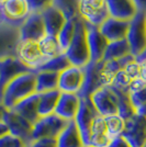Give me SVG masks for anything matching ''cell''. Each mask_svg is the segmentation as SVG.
Returning <instances> with one entry per match:
<instances>
[{
	"label": "cell",
	"mask_w": 146,
	"mask_h": 147,
	"mask_svg": "<svg viewBox=\"0 0 146 147\" xmlns=\"http://www.w3.org/2000/svg\"><path fill=\"white\" fill-rule=\"evenodd\" d=\"M36 93V75L34 71H29L16 77L7 86L2 107L6 110L13 109L19 102L26 99L32 94Z\"/></svg>",
	"instance_id": "cell-1"
},
{
	"label": "cell",
	"mask_w": 146,
	"mask_h": 147,
	"mask_svg": "<svg viewBox=\"0 0 146 147\" xmlns=\"http://www.w3.org/2000/svg\"><path fill=\"white\" fill-rule=\"evenodd\" d=\"M68 61L72 66L85 68L88 64H90V51L87 41V30L86 23L79 17L75 21V34L69 44L68 49L65 52Z\"/></svg>",
	"instance_id": "cell-2"
},
{
	"label": "cell",
	"mask_w": 146,
	"mask_h": 147,
	"mask_svg": "<svg viewBox=\"0 0 146 147\" xmlns=\"http://www.w3.org/2000/svg\"><path fill=\"white\" fill-rule=\"evenodd\" d=\"M16 57L32 71H36L47 61L43 56L39 41L34 40H20Z\"/></svg>",
	"instance_id": "cell-3"
},
{
	"label": "cell",
	"mask_w": 146,
	"mask_h": 147,
	"mask_svg": "<svg viewBox=\"0 0 146 147\" xmlns=\"http://www.w3.org/2000/svg\"><path fill=\"white\" fill-rule=\"evenodd\" d=\"M78 17L87 24L99 28L110 17L105 0H79Z\"/></svg>",
	"instance_id": "cell-4"
},
{
	"label": "cell",
	"mask_w": 146,
	"mask_h": 147,
	"mask_svg": "<svg viewBox=\"0 0 146 147\" xmlns=\"http://www.w3.org/2000/svg\"><path fill=\"white\" fill-rule=\"evenodd\" d=\"M67 124V121L56 115L55 113L47 117H40L33 124L31 141L39 138H57Z\"/></svg>",
	"instance_id": "cell-5"
},
{
	"label": "cell",
	"mask_w": 146,
	"mask_h": 147,
	"mask_svg": "<svg viewBox=\"0 0 146 147\" xmlns=\"http://www.w3.org/2000/svg\"><path fill=\"white\" fill-rule=\"evenodd\" d=\"M1 21L20 28L32 11L28 0H5L0 3Z\"/></svg>",
	"instance_id": "cell-6"
},
{
	"label": "cell",
	"mask_w": 146,
	"mask_h": 147,
	"mask_svg": "<svg viewBox=\"0 0 146 147\" xmlns=\"http://www.w3.org/2000/svg\"><path fill=\"white\" fill-rule=\"evenodd\" d=\"M131 54L136 57L146 47V25L145 13L137 12L130 23L126 35Z\"/></svg>",
	"instance_id": "cell-7"
},
{
	"label": "cell",
	"mask_w": 146,
	"mask_h": 147,
	"mask_svg": "<svg viewBox=\"0 0 146 147\" xmlns=\"http://www.w3.org/2000/svg\"><path fill=\"white\" fill-rule=\"evenodd\" d=\"M99 115L100 114L98 113L97 109L95 108L90 97L80 98L79 110H78V113L76 115L75 122L77 124V126L80 131V134L82 136L85 146L87 145V142L89 138L92 124Z\"/></svg>",
	"instance_id": "cell-8"
},
{
	"label": "cell",
	"mask_w": 146,
	"mask_h": 147,
	"mask_svg": "<svg viewBox=\"0 0 146 147\" xmlns=\"http://www.w3.org/2000/svg\"><path fill=\"white\" fill-rule=\"evenodd\" d=\"M85 82V69L76 66H69L59 73L58 91L62 93L79 94Z\"/></svg>",
	"instance_id": "cell-9"
},
{
	"label": "cell",
	"mask_w": 146,
	"mask_h": 147,
	"mask_svg": "<svg viewBox=\"0 0 146 147\" xmlns=\"http://www.w3.org/2000/svg\"><path fill=\"white\" fill-rule=\"evenodd\" d=\"M92 103L101 117L119 114V103L114 90L111 87H102L90 96Z\"/></svg>",
	"instance_id": "cell-10"
},
{
	"label": "cell",
	"mask_w": 146,
	"mask_h": 147,
	"mask_svg": "<svg viewBox=\"0 0 146 147\" xmlns=\"http://www.w3.org/2000/svg\"><path fill=\"white\" fill-rule=\"evenodd\" d=\"M20 28L0 21V61L16 57L20 43Z\"/></svg>",
	"instance_id": "cell-11"
},
{
	"label": "cell",
	"mask_w": 146,
	"mask_h": 147,
	"mask_svg": "<svg viewBox=\"0 0 146 147\" xmlns=\"http://www.w3.org/2000/svg\"><path fill=\"white\" fill-rule=\"evenodd\" d=\"M124 136L132 147H145L146 145V117L135 113L133 117L125 120Z\"/></svg>",
	"instance_id": "cell-12"
},
{
	"label": "cell",
	"mask_w": 146,
	"mask_h": 147,
	"mask_svg": "<svg viewBox=\"0 0 146 147\" xmlns=\"http://www.w3.org/2000/svg\"><path fill=\"white\" fill-rule=\"evenodd\" d=\"M29 71L32 70L25 67L17 57H9L3 61H0V104L1 105L7 86L16 77Z\"/></svg>",
	"instance_id": "cell-13"
},
{
	"label": "cell",
	"mask_w": 146,
	"mask_h": 147,
	"mask_svg": "<svg viewBox=\"0 0 146 147\" xmlns=\"http://www.w3.org/2000/svg\"><path fill=\"white\" fill-rule=\"evenodd\" d=\"M2 122L7 125L10 134L23 140L26 144L31 142L33 124L18 114L17 112H14L13 110H6Z\"/></svg>",
	"instance_id": "cell-14"
},
{
	"label": "cell",
	"mask_w": 146,
	"mask_h": 147,
	"mask_svg": "<svg viewBox=\"0 0 146 147\" xmlns=\"http://www.w3.org/2000/svg\"><path fill=\"white\" fill-rule=\"evenodd\" d=\"M102 63H90L86 66L85 69V82L80 93L78 94L80 98L90 97L93 92L99 90L100 88L105 87L104 80L101 74Z\"/></svg>",
	"instance_id": "cell-15"
},
{
	"label": "cell",
	"mask_w": 146,
	"mask_h": 147,
	"mask_svg": "<svg viewBox=\"0 0 146 147\" xmlns=\"http://www.w3.org/2000/svg\"><path fill=\"white\" fill-rule=\"evenodd\" d=\"M86 30H87V41L91 58L90 63H99L103 59L104 52L108 47L109 42L101 34L98 26L86 23Z\"/></svg>",
	"instance_id": "cell-16"
},
{
	"label": "cell",
	"mask_w": 146,
	"mask_h": 147,
	"mask_svg": "<svg viewBox=\"0 0 146 147\" xmlns=\"http://www.w3.org/2000/svg\"><path fill=\"white\" fill-rule=\"evenodd\" d=\"M20 40L40 41L46 35L42 13L32 12L20 26Z\"/></svg>",
	"instance_id": "cell-17"
},
{
	"label": "cell",
	"mask_w": 146,
	"mask_h": 147,
	"mask_svg": "<svg viewBox=\"0 0 146 147\" xmlns=\"http://www.w3.org/2000/svg\"><path fill=\"white\" fill-rule=\"evenodd\" d=\"M80 105V97L74 93H62L55 109V114L65 121H75Z\"/></svg>",
	"instance_id": "cell-18"
},
{
	"label": "cell",
	"mask_w": 146,
	"mask_h": 147,
	"mask_svg": "<svg viewBox=\"0 0 146 147\" xmlns=\"http://www.w3.org/2000/svg\"><path fill=\"white\" fill-rule=\"evenodd\" d=\"M130 21H123L114 18H109L99 26V30L108 42H116L125 40L128 35Z\"/></svg>",
	"instance_id": "cell-19"
},
{
	"label": "cell",
	"mask_w": 146,
	"mask_h": 147,
	"mask_svg": "<svg viewBox=\"0 0 146 147\" xmlns=\"http://www.w3.org/2000/svg\"><path fill=\"white\" fill-rule=\"evenodd\" d=\"M105 3L111 18L131 21L137 13L133 0H105Z\"/></svg>",
	"instance_id": "cell-20"
},
{
	"label": "cell",
	"mask_w": 146,
	"mask_h": 147,
	"mask_svg": "<svg viewBox=\"0 0 146 147\" xmlns=\"http://www.w3.org/2000/svg\"><path fill=\"white\" fill-rule=\"evenodd\" d=\"M42 17L46 34L52 36H57V34L59 33V31L67 21L64 14L53 6L43 11Z\"/></svg>",
	"instance_id": "cell-21"
},
{
	"label": "cell",
	"mask_w": 146,
	"mask_h": 147,
	"mask_svg": "<svg viewBox=\"0 0 146 147\" xmlns=\"http://www.w3.org/2000/svg\"><path fill=\"white\" fill-rule=\"evenodd\" d=\"M57 147H86L75 121H69L57 137Z\"/></svg>",
	"instance_id": "cell-22"
},
{
	"label": "cell",
	"mask_w": 146,
	"mask_h": 147,
	"mask_svg": "<svg viewBox=\"0 0 146 147\" xmlns=\"http://www.w3.org/2000/svg\"><path fill=\"white\" fill-rule=\"evenodd\" d=\"M39 98H40V94L34 93L24 100H22L21 102H19L11 110L17 112L18 114L23 117L30 123L34 124L40 119V115H39Z\"/></svg>",
	"instance_id": "cell-23"
},
{
	"label": "cell",
	"mask_w": 146,
	"mask_h": 147,
	"mask_svg": "<svg viewBox=\"0 0 146 147\" xmlns=\"http://www.w3.org/2000/svg\"><path fill=\"white\" fill-rule=\"evenodd\" d=\"M39 94H40V98H39V115L40 117L54 114L61 92L58 90H53V91L39 93Z\"/></svg>",
	"instance_id": "cell-24"
},
{
	"label": "cell",
	"mask_w": 146,
	"mask_h": 147,
	"mask_svg": "<svg viewBox=\"0 0 146 147\" xmlns=\"http://www.w3.org/2000/svg\"><path fill=\"white\" fill-rule=\"evenodd\" d=\"M36 75V93L58 90V77L59 74L52 71L39 70L35 71Z\"/></svg>",
	"instance_id": "cell-25"
},
{
	"label": "cell",
	"mask_w": 146,
	"mask_h": 147,
	"mask_svg": "<svg viewBox=\"0 0 146 147\" xmlns=\"http://www.w3.org/2000/svg\"><path fill=\"white\" fill-rule=\"evenodd\" d=\"M130 54H131V49H130L126 38L121 40V41H116V42H110L104 52L102 61L120 59L122 57H125Z\"/></svg>",
	"instance_id": "cell-26"
},
{
	"label": "cell",
	"mask_w": 146,
	"mask_h": 147,
	"mask_svg": "<svg viewBox=\"0 0 146 147\" xmlns=\"http://www.w3.org/2000/svg\"><path fill=\"white\" fill-rule=\"evenodd\" d=\"M39 43H40V47H41L43 56L46 61H49L53 57H56L59 54H63V51L58 44L56 36L46 34L43 38L39 41Z\"/></svg>",
	"instance_id": "cell-27"
},
{
	"label": "cell",
	"mask_w": 146,
	"mask_h": 147,
	"mask_svg": "<svg viewBox=\"0 0 146 147\" xmlns=\"http://www.w3.org/2000/svg\"><path fill=\"white\" fill-rule=\"evenodd\" d=\"M114 92H116V97H118V103H119V114L121 115L123 119L128 120L131 117H133L134 114L136 113V110L133 107V104L131 102V99H130V96L126 91H123V90H120L118 88H114V87L110 86Z\"/></svg>",
	"instance_id": "cell-28"
},
{
	"label": "cell",
	"mask_w": 146,
	"mask_h": 147,
	"mask_svg": "<svg viewBox=\"0 0 146 147\" xmlns=\"http://www.w3.org/2000/svg\"><path fill=\"white\" fill-rule=\"evenodd\" d=\"M104 120H105L108 135L111 137V140L116 138L118 136H121L123 134V132L125 129L126 121L120 114H113V115H109V117H104Z\"/></svg>",
	"instance_id": "cell-29"
},
{
	"label": "cell",
	"mask_w": 146,
	"mask_h": 147,
	"mask_svg": "<svg viewBox=\"0 0 146 147\" xmlns=\"http://www.w3.org/2000/svg\"><path fill=\"white\" fill-rule=\"evenodd\" d=\"M52 6L59 10L66 20H73L78 17L79 0H53Z\"/></svg>",
	"instance_id": "cell-30"
},
{
	"label": "cell",
	"mask_w": 146,
	"mask_h": 147,
	"mask_svg": "<svg viewBox=\"0 0 146 147\" xmlns=\"http://www.w3.org/2000/svg\"><path fill=\"white\" fill-rule=\"evenodd\" d=\"M69 66H70V63L68 61L67 56L65 55V53H63V54H59L56 57H53V58L49 59L43 66L39 68L36 71L44 70V71H52V73L59 74L63 70H65L67 67H69Z\"/></svg>",
	"instance_id": "cell-31"
},
{
	"label": "cell",
	"mask_w": 146,
	"mask_h": 147,
	"mask_svg": "<svg viewBox=\"0 0 146 147\" xmlns=\"http://www.w3.org/2000/svg\"><path fill=\"white\" fill-rule=\"evenodd\" d=\"M75 21H76V19L67 20L66 23L64 24V26L62 28V30L56 36L63 53L66 52V49H68L69 44L73 40L74 34H75Z\"/></svg>",
	"instance_id": "cell-32"
},
{
	"label": "cell",
	"mask_w": 146,
	"mask_h": 147,
	"mask_svg": "<svg viewBox=\"0 0 146 147\" xmlns=\"http://www.w3.org/2000/svg\"><path fill=\"white\" fill-rule=\"evenodd\" d=\"M132 80H134V79H132V78L128 76V74L126 73L124 69H122V70H120V71H118V73L116 74L113 82H112L111 86L114 87V88H118V89H120V90H123V91L128 92V86L131 85Z\"/></svg>",
	"instance_id": "cell-33"
},
{
	"label": "cell",
	"mask_w": 146,
	"mask_h": 147,
	"mask_svg": "<svg viewBox=\"0 0 146 147\" xmlns=\"http://www.w3.org/2000/svg\"><path fill=\"white\" fill-rule=\"evenodd\" d=\"M28 144L23 140L14 135L7 133L0 137V147H26Z\"/></svg>",
	"instance_id": "cell-34"
},
{
	"label": "cell",
	"mask_w": 146,
	"mask_h": 147,
	"mask_svg": "<svg viewBox=\"0 0 146 147\" xmlns=\"http://www.w3.org/2000/svg\"><path fill=\"white\" fill-rule=\"evenodd\" d=\"M128 96H130L131 102L135 108V110L137 111L146 103V86L139 91L134 92V93H130Z\"/></svg>",
	"instance_id": "cell-35"
},
{
	"label": "cell",
	"mask_w": 146,
	"mask_h": 147,
	"mask_svg": "<svg viewBox=\"0 0 146 147\" xmlns=\"http://www.w3.org/2000/svg\"><path fill=\"white\" fill-rule=\"evenodd\" d=\"M32 12L42 13L47 8L52 7L53 0H28Z\"/></svg>",
	"instance_id": "cell-36"
},
{
	"label": "cell",
	"mask_w": 146,
	"mask_h": 147,
	"mask_svg": "<svg viewBox=\"0 0 146 147\" xmlns=\"http://www.w3.org/2000/svg\"><path fill=\"white\" fill-rule=\"evenodd\" d=\"M26 147H57V138H39L31 141Z\"/></svg>",
	"instance_id": "cell-37"
},
{
	"label": "cell",
	"mask_w": 146,
	"mask_h": 147,
	"mask_svg": "<svg viewBox=\"0 0 146 147\" xmlns=\"http://www.w3.org/2000/svg\"><path fill=\"white\" fill-rule=\"evenodd\" d=\"M124 70L128 74V76L132 79L140 78V64L136 61H133L132 63H130L128 65H126V67L124 68Z\"/></svg>",
	"instance_id": "cell-38"
},
{
	"label": "cell",
	"mask_w": 146,
	"mask_h": 147,
	"mask_svg": "<svg viewBox=\"0 0 146 147\" xmlns=\"http://www.w3.org/2000/svg\"><path fill=\"white\" fill-rule=\"evenodd\" d=\"M108 147H132V145L128 143V141L124 136H118L116 138L111 140Z\"/></svg>",
	"instance_id": "cell-39"
},
{
	"label": "cell",
	"mask_w": 146,
	"mask_h": 147,
	"mask_svg": "<svg viewBox=\"0 0 146 147\" xmlns=\"http://www.w3.org/2000/svg\"><path fill=\"white\" fill-rule=\"evenodd\" d=\"M145 86H146V84L141 79V78H136V79L132 80V82H131V85L128 86V94L139 91V90H141L142 88H144Z\"/></svg>",
	"instance_id": "cell-40"
},
{
	"label": "cell",
	"mask_w": 146,
	"mask_h": 147,
	"mask_svg": "<svg viewBox=\"0 0 146 147\" xmlns=\"http://www.w3.org/2000/svg\"><path fill=\"white\" fill-rule=\"evenodd\" d=\"M137 12H143L146 14V0H133Z\"/></svg>",
	"instance_id": "cell-41"
},
{
	"label": "cell",
	"mask_w": 146,
	"mask_h": 147,
	"mask_svg": "<svg viewBox=\"0 0 146 147\" xmlns=\"http://www.w3.org/2000/svg\"><path fill=\"white\" fill-rule=\"evenodd\" d=\"M140 64V78L146 84V61L139 63Z\"/></svg>",
	"instance_id": "cell-42"
},
{
	"label": "cell",
	"mask_w": 146,
	"mask_h": 147,
	"mask_svg": "<svg viewBox=\"0 0 146 147\" xmlns=\"http://www.w3.org/2000/svg\"><path fill=\"white\" fill-rule=\"evenodd\" d=\"M135 61H137V63H141V61H146V47L142 52H141L139 55L135 57Z\"/></svg>",
	"instance_id": "cell-43"
},
{
	"label": "cell",
	"mask_w": 146,
	"mask_h": 147,
	"mask_svg": "<svg viewBox=\"0 0 146 147\" xmlns=\"http://www.w3.org/2000/svg\"><path fill=\"white\" fill-rule=\"evenodd\" d=\"M9 133V129L7 127V125L3 122H0V137Z\"/></svg>",
	"instance_id": "cell-44"
},
{
	"label": "cell",
	"mask_w": 146,
	"mask_h": 147,
	"mask_svg": "<svg viewBox=\"0 0 146 147\" xmlns=\"http://www.w3.org/2000/svg\"><path fill=\"white\" fill-rule=\"evenodd\" d=\"M136 113H139V114H142V115H144V117H146V103L142 107V108H140L139 110L136 111Z\"/></svg>",
	"instance_id": "cell-45"
},
{
	"label": "cell",
	"mask_w": 146,
	"mask_h": 147,
	"mask_svg": "<svg viewBox=\"0 0 146 147\" xmlns=\"http://www.w3.org/2000/svg\"><path fill=\"white\" fill-rule=\"evenodd\" d=\"M5 111L6 109L0 104V122H2V119H3V114H5Z\"/></svg>",
	"instance_id": "cell-46"
},
{
	"label": "cell",
	"mask_w": 146,
	"mask_h": 147,
	"mask_svg": "<svg viewBox=\"0 0 146 147\" xmlns=\"http://www.w3.org/2000/svg\"><path fill=\"white\" fill-rule=\"evenodd\" d=\"M3 1H5V0H0V3H1V2H3Z\"/></svg>",
	"instance_id": "cell-47"
},
{
	"label": "cell",
	"mask_w": 146,
	"mask_h": 147,
	"mask_svg": "<svg viewBox=\"0 0 146 147\" xmlns=\"http://www.w3.org/2000/svg\"><path fill=\"white\" fill-rule=\"evenodd\" d=\"M0 21H1V12H0Z\"/></svg>",
	"instance_id": "cell-48"
},
{
	"label": "cell",
	"mask_w": 146,
	"mask_h": 147,
	"mask_svg": "<svg viewBox=\"0 0 146 147\" xmlns=\"http://www.w3.org/2000/svg\"><path fill=\"white\" fill-rule=\"evenodd\" d=\"M145 25H146V14H145Z\"/></svg>",
	"instance_id": "cell-49"
},
{
	"label": "cell",
	"mask_w": 146,
	"mask_h": 147,
	"mask_svg": "<svg viewBox=\"0 0 146 147\" xmlns=\"http://www.w3.org/2000/svg\"><path fill=\"white\" fill-rule=\"evenodd\" d=\"M86 147H88V146H86Z\"/></svg>",
	"instance_id": "cell-50"
},
{
	"label": "cell",
	"mask_w": 146,
	"mask_h": 147,
	"mask_svg": "<svg viewBox=\"0 0 146 147\" xmlns=\"http://www.w3.org/2000/svg\"><path fill=\"white\" fill-rule=\"evenodd\" d=\"M145 147H146V145H145Z\"/></svg>",
	"instance_id": "cell-51"
}]
</instances>
